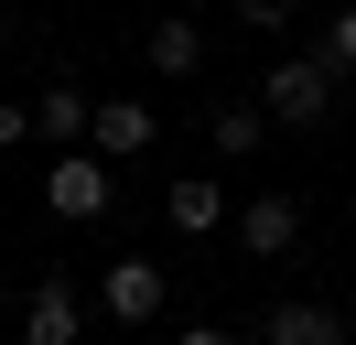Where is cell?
<instances>
[{
	"instance_id": "obj_17",
	"label": "cell",
	"mask_w": 356,
	"mask_h": 345,
	"mask_svg": "<svg viewBox=\"0 0 356 345\" xmlns=\"http://www.w3.org/2000/svg\"><path fill=\"white\" fill-rule=\"evenodd\" d=\"M11 313H22V291H11V280H0V323H11Z\"/></svg>"
},
{
	"instance_id": "obj_2",
	"label": "cell",
	"mask_w": 356,
	"mask_h": 345,
	"mask_svg": "<svg viewBox=\"0 0 356 345\" xmlns=\"http://www.w3.org/2000/svg\"><path fill=\"white\" fill-rule=\"evenodd\" d=\"M108 194H119V162H108L97 141H76V151H54V162H44V205L65 216V227H97Z\"/></svg>"
},
{
	"instance_id": "obj_5",
	"label": "cell",
	"mask_w": 356,
	"mask_h": 345,
	"mask_svg": "<svg viewBox=\"0 0 356 345\" xmlns=\"http://www.w3.org/2000/svg\"><path fill=\"white\" fill-rule=\"evenodd\" d=\"M291 237H302V194L270 184V194H248V205H238V248H248V259H281Z\"/></svg>"
},
{
	"instance_id": "obj_7",
	"label": "cell",
	"mask_w": 356,
	"mask_h": 345,
	"mask_svg": "<svg viewBox=\"0 0 356 345\" xmlns=\"http://www.w3.org/2000/svg\"><path fill=\"white\" fill-rule=\"evenodd\" d=\"M87 141L108 151V162H140V151L162 141V119H152L140 97H97V129H87Z\"/></svg>"
},
{
	"instance_id": "obj_16",
	"label": "cell",
	"mask_w": 356,
	"mask_h": 345,
	"mask_svg": "<svg viewBox=\"0 0 356 345\" xmlns=\"http://www.w3.org/2000/svg\"><path fill=\"white\" fill-rule=\"evenodd\" d=\"M119 345H173V335H152V323H130V335H119Z\"/></svg>"
},
{
	"instance_id": "obj_4",
	"label": "cell",
	"mask_w": 356,
	"mask_h": 345,
	"mask_svg": "<svg viewBox=\"0 0 356 345\" xmlns=\"http://www.w3.org/2000/svg\"><path fill=\"white\" fill-rule=\"evenodd\" d=\"M11 323H22V345H76L87 335V291H76V280H33Z\"/></svg>"
},
{
	"instance_id": "obj_12",
	"label": "cell",
	"mask_w": 356,
	"mask_h": 345,
	"mask_svg": "<svg viewBox=\"0 0 356 345\" xmlns=\"http://www.w3.org/2000/svg\"><path fill=\"white\" fill-rule=\"evenodd\" d=\"M291 11H302V0H227V22H248L259 43H281V33H291Z\"/></svg>"
},
{
	"instance_id": "obj_11",
	"label": "cell",
	"mask_w": 356,
	"mask_h": 345,
	"mask_svg": "<svg viewBox=\"0 0 356 345\" xmlns=\"http://www.w3.org/2000/svg\"><path fill=\"white\" fill-rule=\"evenodd\" d=\"M205 141H216V151H227V162H248V151H259V141H270V108H259V97H227V108H216V119H205Z\"/></svg>"
},
{
	"instance_id": "obj_3",
	"label": "cell",
	"mask_w": 356,
	"mask_h": 345,
	"mask_svg": "<svg viewBox=\"0 0 356 345\" xmlns=\"http://www.w3.org/2000/svg\"><path fill=\"white\" fill-rule=\"evenodd\" d=\"M162 291H173V270L162 259H140V248H119L108 270H97V313L130 335V323H162Z\"/></svg>"
},
{
	"instance_id": "obj_10",
	"label": "cell",
	"mask_w": 356,
	"mask_h": 345,
	"mask_svg": "<svg viewBox=\"0 0 356 345\" xmlns=\"http://www.w3.org/2000/svg\"><path fill=\"white\" fill-rule=\"evenodd\" d=\"M162 216H173V237H216L238 205H227V184H205V172H195V184H173V194H162Z\"/></svg>"
},
{
	"instance_id": "obj_6",
	"label": "cell",
	"mask_w": 356,
	"mask_h": 345,
	"mask_svg": "<svg viewBox=\"0 0 356 345\" xmlns=\"http://www.w3.org/2000/svg\"><path fill=\"white\" fill-rule=\"evenodd\" d=\"M140 54H152V76H162V86L205 76V22H195V11H162L152 33H140Z\"/></svg>"
},
{
	"instance_id": "obj_14",
	"label": "cell",
	"mask_w": 356,
	"mask_h": 345,
	"mask_svg": "<svg viewBox=\"0 0 356 345\" xmlns=\"http://www.w3.org/2000/svg\"><path fill=\"white\" fill-rule=\"evenodd\" d=\"M22 141H33V108H22V97H0V151H22Z\"/></svg>"
},
{
	"instance_id": "obj_15",
	"label": "cell",
	"mask_w": 356,
	"mask_h": 345,
	"mask_svg": "<svg viewBox=\"0 0 356 345\" xmlns=\"http://www.w3.org/2000/svg\"><path fill=\"white\" fill-rule=\"evenodd\" d=\"M173 345H238V335H227V323H184Z\"/></svg>"
},
{
	"instance_id": "obj_8",
	"label": "cell",
	"mask_w": 356,
	"mask_h": 345,
	"mask_svg": "<svg viewBox=\"0 0 356 345\" xmlns=\"http://www.w3.org/2000/svg\"><path fill=\"white\" fill-rule=\"evenodd\" d=\"M259 345H346V313H334V302H270Z\"/></svg>"
},
{
	"instance_id": "obj_13",
	"label": "cell",
	"mask_w": 356,
	"mask_h": 345,
	"mask_svg": "<svg viewBox=\"0 0 356 345\" xmlns=\"http://www.w3.org/2000/svg\"><path fill=\"white\" fill-rule=\"evenodd\" d=\"M324 54H334V76H356V0L324 11Z\"/></svg>"
},
{
	"instance_id": "obj_1",
	"label": "cell",
	"mask_w": 356,
	"mask_h": 345,
	"mask_svg": "<svg viewBox=\"0 0 356 345\" xmlns=\"http://www.w3.org/2000/svg\"><path fill=\"white\" fill-rule=\"evenodd\" d=\"M259 108H270V129H313V119H334V54H324V43H313V54H270Z\"/></svg>"
},
{
	"instance_id": "obj_9",
	"label": "cell",
	"mask_w": 356,
	"mask_h": 345,
	"mask_svg": "<svg viewBox=\"0 0 356 345\" xmlns=\"http://www.w3.org/2000/svg\"><path fill=\"white\" fill-rule=\"evenodd\" d=\"M87 129H97V97H87V86H44V97H33V141L76 151Z\"/></svg>"
}]
</instances>
